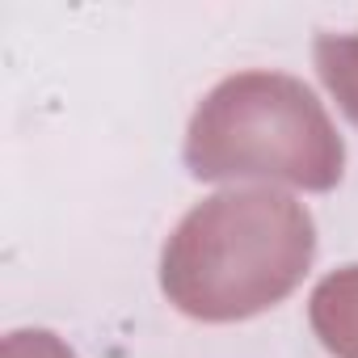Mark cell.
Here are the masks:
<instances>
[{"mask_svg":"<svg viewBox=\"0 0 358 358\" xmlns=\"http://www.w3.org/2000/svg\"><path fill=\"white\" fill-rule=\"evenodd\" d=\"M186 164L199 182H287L333 190L345 169V143L316 93L282 72H236L194 110Z\"/></svg>","mask_w":358,"mask_h":358,"instance_id":"obj_2","label":"cell"},{"mask_svg":"<svg viewBox=\"0 0 358 358\" xmlns=\"http://www.w3.org/2000/svg\"><path fill=\"white\" fill-rule=\"evenodd\" d=\"M312 55H316V72L324 89L358 122V34H320Z\"/></svg>","mask_w":358,"mask_h":358,"instance_id":"obj_4","label":"cell"},{"mask_svg":"<svg viewBox=\"0 0 358 358\" xmlns=\"http://www.w3.org/2000/svg\"><path fill=\"white\" fill-rule=\"evenodd\" d=\"M5 358H72V350L47 329H22L5 337Z\"/></svg>","mask_w":358,"mask_h":358,"instance_id":"obj_5","label":"cell"},{"mask_svg":"<svg viewBox=\"0 0 358 358\" xmlns=\"http://www.w3.org/2000/svg\"><path fill=\"white\" fill-rule=\"evenodd\" d=\"M316 257V224L282 190H220L173 228L160 287L177 312L207 324L249 320L282 303Z\"/></svg>","mask_w":358,"mask_h":358,"instance_id":"obj_1","label":"cell"},{"mask_svg":"<svg viewBox=\"0 0 358 358\" xmlns=\"http://www.w3.org/2000/svg\"><path fill=\"white\" fill-rule=\"evenodd\" d=\"M308 316L333 358H358V262L316 282Z\"/></svg>","mask_w":358,"mask_h":358,"instance_id":"obj_3","label":"cell"}]
</instances>
